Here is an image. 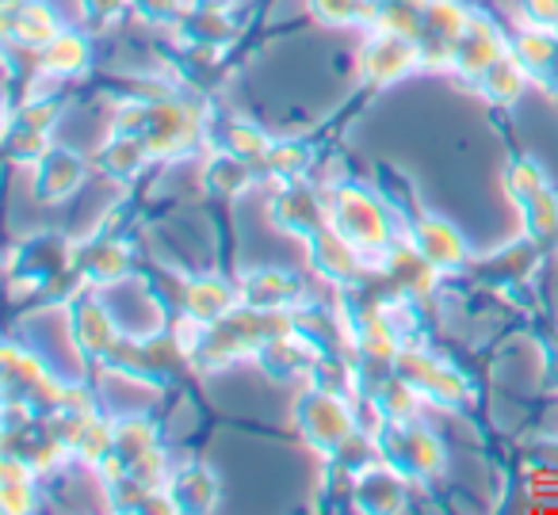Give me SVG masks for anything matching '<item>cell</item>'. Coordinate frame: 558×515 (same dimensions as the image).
Listing matches in <instances>:
<instances>
[{
    "mask_svg": "<svg viewBox=\"0 0 558 515\" xmlns=\"http://www.w3.org/2000/svg\"><path fill=\"white\" fill-rule=\"evenodd\" d=\"M47 62L62 73L81 70V65H85V42H81L77 35H62V39H54V47H50Z\"/></svg>",
    "mask_w": 558,
    "mask_h": 515,
    "instance_id": "6",
    "label": "cell"
},
{
    "mask_svg": "<svg viewBox=\"0 0 558 515\" xmlns=\"http://www.w3.org/2000/svg\"><path fill=\"white\" fill-rule=\"evenodd\" d=\"M527 16L539 20L543 27H550L558 20V0H527Z\"/></svg>",
    "mask_w": 558,
    "mask_h": 515,
    "instance_id": "9",
    "label": "cell"
},
{
    "mask_svg": "<svg viewBox=\"0 0 558 515\" xmlns=\"http://www.w3.org/2000/svg\"><path fill=\"white\" fill-rule=\"evenodd\" d=\"M311 405L318 408V420H303L306 436H311L314 443H341V436L349 431V420H344L341 408L329 397H311Z\"/></svg>",
    "mask_w": 558,
    "mask_h": 515,
    "instance_id": "4",
    "label": "cell"
},
{
    "mask_svg": "<svg viewBox=\"0 0 558 515\" xmlns=\"http://www.w3.org/2000/svg\"><path fill=\"white\" fill-rule=\"evenodd\" d=\"M81 180V161L73 154H50L47 164H43V176H39V192L50 195V199H58V195H65L73 184Z\"/></svg>",
    "mask_w": 558,
    "mask_h": 515,
    "instance_id": "2",
    "label": "cell"
},
{
    "mask_svg": "<svg viewBox=\"0 0 558 515\" xmlns=\"http://www.w3.org/2000/svg\"><path fill=\"white\" fill-rule=\"evenodd\" d=\"M520 88H524V73L512 62H494L486 70V96H494V100L509 103L512 96H520Z\"/></svg>",
    "mask_w": 558,
    "mask_h": 515,
    "instance_id": "5",
    "label": "cell"
},
{
    "mask_svg": "<svg viewBox=\"0 0 558 515\" xmlns=\"http://www.w3.org/2000/svg\"><path fill=\"white\" fill-rule=\"evenodd\" d=\"M413 47L410 42H402V39H379V47H372L364 54V73L367 77H375V81H395L398 73H405L413 65Z\"/></svg>",
    "mask_w": 558,
    "mask_h": 515,
    "instance_id": "1",
    "label": "cell"
},
{
    "mask_svg": "<svg viewBox=\"0 0 558 515\" xmlns=\"http://www.w3.org/2000/svg\"><path fill=\"white\" fill-rule=\"evenodd\" d=\"M203 4H207V9H222L226 0H203Z\"/></svg>",
    "mask_w": 558,
    "mask_h": 515,
    "instance_id": "10",
    "label": "cell"
},
{
    "mask_svg": "<svg viewBox=\"0 0 558 515\" xmlns=\"http://www.w3.org/2000/svg\"><path fill=\"white\" fill-rule=\"evenodd\" d=\"M532 207H527V222H532L535 233H543L547 237L550 230H558V203L550 199L547 192H539L535 199H527Z\"/></svg>",
    "mask_w": 558,
    "mask_h": 515,
    "instance_id": "8",
    "label": "cell"
},
{
    "mask_svg": "<svg viewBox=\"0 0 558 515\" xmlns=\"http://www.w3.org/2000/svg\"><path fill=\"white\" fill-rule=\"evenodd\" d=\"M226 291L218 283H203V286H195L192 291V298H187V306H192V314H199V317H218L226 309Z\"/></svg>",
    "mask_w": 558,
    "mask_h": 515,
    "instance_id": "7",
    "label": "cell"
},
{
    "mask_svg": "<svg viewBox=\"0 0 558 515\" xmlns=\"http://www.w3.org/2000/svg\"><path fill=\"white\" fill-rule=\"evenodd\" d=\"M421 253H425V260L440 263V268H444V263L463 260V245H459V237L440 222L421 225Z\"/></svg>",
    "mask_w": 558,
    "mask_h": 515,
    "instance_id": "3",
    "label": "cell"
}]
</instances>
